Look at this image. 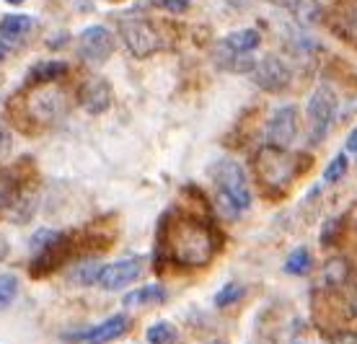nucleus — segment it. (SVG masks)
<instances>
[{
    "mask_svg": "<svg viewBox=\"0 0 357 344\" xmlns=\"http://www.w3.org/2000/svg\"><path fill=\"white\" fill-rule=\"evenodd\" d=\"M163 256L181 267H205L215 256L218 239L213 228L192 215H171L163 223Z\"/></svg>",
    "mask_w": 357,
    "mask_h": 344,
    "instance_id": "obj_1",
    "label": "nucleus"
},
{
    "mask_svg": "<svg viewBox=\"0 0 357 344\" xmlns=\"http://www.w3.org/2000/svg\"><path fill=\"white\" fill-rule=\"evenodd\" d=\"M254 171H257L261 184H264V189H285L298 174V166H295L293 156L287 153V148H280V145L269 142L267 148H261L257 153Z\"/></svg>",
    "mask_w": 357,
    "mask_h": 344,
    "instance_id": "obj_2",
    "label": "nucleus"
},
{
    "mask_svg": "<svg viewBox=\"0 0 357 344\" xmlns=\"http://www.w3.org/2000/svg\"><path fill=\"white\" fill-rule=\"evenodd\" d=\"M213 181L218 195L228 197L241 212L249 210L251 192H249V184H246V174H243V168L238 163H233V160H218L213 166Z\"/></svg>",
    "mask_w": 357,
    "mask_h": 344,
    "instance_id": "obj_3",
    "label": "nucleus"
},
{
    "mask_svg": "<svg viewBox=\"0 0 357 344\" xmlns=\"http://www.w3.org/2000/svg\"><path fill=\"white\" fill-rule=\"evenodd\" d=\"M122 39H125L127 50L140 60L163 50V36L145 18H125L122 21Z\"/></svg>",
    "mask_w": 357,
    "mask_h": 344,
    "instance_id": "obj_4",
    "label": "nucleus"
},
{
    "mask_svg": "<svg viewBox=\"0 0 357 344\" xmlns=\"http://www.w3.org/2000/svg\"><path fill=\"white\" fill-rule=\"evenodd\" d=\"M337 114V96L334 91L321 83L308 98V130H311V142H321L331 127V119Z\"/></svg>",
    "mask_w": 357,
    "mask_h": 344,
    "instance_id": "obj_5",
    "label": "nucleus"
},
{
    "mask_svg": "<svg viewBox=\"0 0 357 344\" xmlns=\"http://www.w3.org/2000/svg\"><path fill=\"white\" fill-rule=\"evenodd\" d=\"M26 112L31 119L52 122L65 114V94L54 83H39V89L26 98Z\"/></svg>",
    "mask_w": 357,
    "mask_h": 344,
    "instance_id": "obj_6",
    "label": "nucleus"
},
{
    "mask_svg": "<svg viewBox=\"0 0 357 344\" xmlns=\"http://www.w3.org/2000/svg\"><path fill=\"white\" fill-rule=\"evenodd\" d=\"M78 52L89 62H104L114 52V34L107 27H86L78 36Z\"/></svg>",
    "mask_w": 357,
    "mask_h": 344,
    "instance_id": "obj_7",
    "label": "nucleus"
},
{
    "mask_svg": "<svg viewBox=\"0 0 357 344\" xmlns=\"http://www.w3.org/2000/svg\"><path fill=\"white\" fill-rule=\"evenodd\" d=\"M140 274H143V262L140 259H119V262L101 267L96 285L109 292H114L127 287V285H132Z\"/></svg>",
    "mask_w": 357,
    "mask_h": 344,
    "instance_id": "obj_8",
    "label": "nucleus"
},
{
    "mask_svg": "<svg viewBox=\"0 0 357 344\" xmlns=\"http://www.w3.org/2000/svg\"><path fill=\"white\" fill-rule=\"evenodd\" d=\"M251 80L264 91H282L287 86V80H290V70L285 68V62L275 57V54H267V57H261L257 60L254 65V70L249 73Z\"/></svg>",
    "mask_w": 357,
    "mask_h": 344,
    "instance_id": "obj_9",
    "label": "nucleus"
},
{
    "mask_svg": "<svg viewBox=\"0 0 357 344\" xmlns=\"http://www.w3.org/2000/svg\"><path fill=\"white\" fill-rule=\"evenodd\" d=\"M269 140L272 145L287 148L298 135V109L295 106H280L269 119Z\"/></svg>",
    "mask_w": 357,
    "mask_h": 344,
    "instance_id": "obj_10",
    "label": "nucleus"
},
{
    "mask_svg": "<svg viewBox=\"0 0 357 344\" xmlns=\"http://www.w3.org/2000/svg\"><path fill=\"white\" fill-rule=\"evenodd\" d=\"M78 101L89 114H101L112 106V86L104 78H89L78 91Z\"/></svg>",
    "mask_w": 357,
    "mask_h": 344,
    "instance_id": "obj_11",
    "label": "nucleus"
},
{
    "mask_svg": "<svg viewBox=\"0 0 357 344\" xmlns=\"http://www.w3.org/2000/svg\"><path fill=\"white\" fill-rule=\"evenodd\" d=\"M127 327H130V318L127 316H112L107 318L104 324H98V327L89 329V331H83V334H78V339L86 344H107V342H114L116 336H122L127 331Z\"/></svg>",
    "mask_w": 357,
    "mask_h": 344,
    "instance_id": "obj_12",
    "label": "nucleus"
},
{
    "mask_svg": "<svg viewBox=\"0 0 357 344\" xmlns=\"http://www.w3.org/2000/svg\"><path fill=\"white\" fill-rule=\"evenodd\" d=\"M163 300H166V290H163L161 285H143L137 290L127 292L122 303L130 306V308H140V306H158Z\"/></svg>",
    "mask_w": 357,
    "mask_h": 344,
    "instance_id": "obj_13",
    "label": "nucleus"
},
{
    "mask_svg": "<svg viewBox=\"0 0 357 344\" xmlns=\"http://www.w3.org/2000/svg\"><path fill=\"white\" fill-rule=\"evenodd\" d=\"M293 16L301 27H313L319 24L324 16V8L319 0H295L293 3Z\"/></svg>",
    "mask_w": 357,
    "mask_h": 344,
    "instance_id": "obj_14",
    "label": "nucleus"
},
{
    "mask_svg": "<svg viewBox=\"0 0 357 344\" xmlns=\"http://www.w3.org/2000/svg\"><path fill=\"white\" fill-rule=\"evenodd\" d=\"M324 285L326 287H340V285H344L349 280V262L347 259H342V256H337V259H329L326 264H324Z\"/></svg>",
    "mask_w": 357,
    "mask_h": 344,
    "instance_id": "obj_15",
    "label": "nucleus"
},
{
    "mask_svg": "<svg viewBox=\"0 0 357 344\" xmlns=\"http://www.w3.org/2000/svg\"><path fill=\"white\" fill-rule=\"evenodd\" d=\"M31 27H34V18L29 13H8L0 21V34L16 39V36H24L26 31H31Z\"/></svg>",
    "mask_w": 357,
    "mask_h": 344,
    "instance_id": "obj_16",
    "label": "nucleus"
},
{
    "mask_svg": "<svg viewBox=\"0 0 357 344\" xmlns=\"http://www.w3.org/2000/svg\"><path fill=\"white\" fill-rule=\"evenodd\" d=\"M261 36L257 29H241V31H233V34L225 36V45L236 50V52H254L259 47Z\"/></svg>",
    "mask_w": 357,
    "mask_h": 344,
    "instance_id": "obj_17",
    "label": "nucleus"
},
{
    "mask_svg": "<svg viewBox=\"0 0 357 344\" xmlns=\"http://www.w3.org/2000/svg\"><path fill=\"white\" fill-rule=\"evenodd\" d=\"M68 73V65L60 60H47V62H39L34 70H31V80L34 83H54V80H60Z\"/></svg>",
    "mask_w": 357,
    "mask_h": 344,
    "instance_id": "obj_18",
    "label": "nucleus"
},
{
    "mask_svg": "<svg viewBox=\"0 0 357 344\" xmlns=\"http://www.w3.org/2000/svg\"><path fill=\"white\" fill-rule=\"evenodd\" d=\"M98 272H101V267L98 264H93V262H83V264H75L70 272H68V283L70 285H96Z\"/></svg>",
    "mask_w": 357,
    "mask_h": 344,
    "instance_id": "obj_19",
    "label": "nucleus"
},
{
    "mask_svg": "<svg viewBox=\"0 0 357 344\" xmlns=\"http://www.w3.org/2000/svg\"><path fill=\"white\" fill-rule=\"evenodd\" d=\"M63 241V236L57 233V230H52V228H39L31 236V241H29V248L34 251V254H42V251H47V248H52V246H57Z\"/></svg>",
    "mask_w": 357,
    "mask_h": 344,
    "instance_id": "obj_20",
    "label": "nucleus"
},
{
    "mask_svg": "<svg viewBox=\"0 0 357 344\" xmlns=\"http://www.w3.org/2000/svg\"><path fill=\"white\" fill-rule=\"evenodd\" d=\"M145 339L151 344H174L178 339V334L169 321H158V324H153V327L145 331Z\"/></svg>",
    "mask_w": 357,
    "mask_h": 344,
    "instance_id": "obj_21",
    "label": "nucleus"
},
{
    "mask_svg": "<svg viewBox=\"0 0 357 344\" xmlns=\"http://www.w3.org/2000/svg\"><path fill=\"white\" fill-rule=\"evenodd\" d=\"M285 272L287 274H295V277H301V274H308V272H311V254H308L305 248H295L293 254L287 256Z\"/></svg>",
    "mask_w": 357,
    "mask_h": 344,
    "instance_id": "obj_22",
    "label": "nucleus"
},
{
    "mask_svg": "<svg viewBox=\"0 0 357 344\" xmlns=\"http://www.w3.org/2000/svg\"><path fill=\"white\" fill-rule=\"evenodd\" d=\"M18 295V280L13 274H0V311H6Z\"/></svg>",
    "mask_w": 357,
    "mask_h": 344,
    "instance_id": "obj_23",
    "label": "nucleus"
},
{
    "mask_svg": "<svg viewBox=\"0 0 357 344\" xmlns=\"http://www.w3.org/2000/svg\"><path fill=\"white\" fill-rule=\"evenodd\" d=\"M243 292H246V287L238 283H231V285H225L223 290L215 295V306L218 308H225V306H233L236 300H241L243 298Z\"/></svg>",
    "mask_w": 357,
    "mask_h": 344,
    "instance_id": "obj_24",
    "label": "nucleus"
},
{
    "mask_svg": "<svg viewBox=\"0 0 357 344\" xmlns=\"http://www.w3.org/2000/svg\"><path fill=\"white\" fill-rule=\"evenodd\" d=\"M347 174V156H334V160H331L329 166H326V171H324V181H329V184H334V181H340L342 177Z\"/></svg>",
    "mask_w": 357,
    "mask_h": 344,
    "instance_id": "obj_25",
    "label": "nucleus"
},
{
    "mask_svg": "<svg viewBox=\"0 0 357 344\" xmlns=\"http://www.w3.org/2000/svg\"><path fill=\"white\" fill-rule=\"evenodd\" d=\"M155 8H163L169 13H184L189 8V0H151Z\"/></svg>",
    "mask_w": 357,
    "mask_h": 344,
    "instance_id": "obj_26",
    "label": "nucleus"
},
{
    "mask_svg": "<svg viewBox=\"0 0 357 344\" xmlns=\"http://www.w3.org/2000/svg\"><path fill=\"white\" fill-rule=\"evenodd\" d=\"M340 230H342V223L340 220H329V223H326V225H324V230H321L324 246H331V244L337 241V236H340Z\"/></svg>",
    "mask_w": 357,
    "mask_h": 344,
    "instance_id": "obj_27",
    "label": "nucleus"
},
{
    "mask_svg": "<svg viewBox=\"0 0 357 344\" xmlns=\"http://www.w3.org/2000/svg\"><path fill=\"white\" fill-rule=\"evenodd\" d=\"M10 195H13V179L0 171V207L10 202Z\"/></svg>",
    "mask_w": 357,
    "mask_h": 344,
    "instance_id": "obj_28",
    "label": "nucleus"
},
{
    "mask_svg": "<svg viewBox=\"0 0 357 344\" xmlns=\"http://www.w3.org/2000/svg\"><path fill=\"white\" fill-rule=\"evenodd\" d=\"M331 344H357L355 331H340V334L331 336Z\"/></svg>",
    "mask_w": 357,
    "mask_h": 344,
    "instance_id": "obj_29",
    "label": "nucleus"
},
{
    "mask_svg": "<svg viewBox=\"0 0 357 344\" xmlns=\"http://www.w3.org/2000/svg\"><path fill=\"white\" fill-rule=\"evenodd\" d=\"M10 153V135L6 127H0V158H6Z\"/></svg>",
    "mask_w": 357,
    "mask_h": 344,
    "instance_id": "obj_30",
    "label": "nucleus"
},
{
    "mask_svg": "<svg viewBox=\"0 0 357 344\" xmlns=\"http://www.w3.org/2000/svg\"><path fill=\"white\" fill-rule=\"evenodd\" d=\"M10 254V246H8V241H6V236H0V262L6 259V256Z\"/></svg>",
    "mask_w": 357,
    "mask_h": 344,
    "instance_id": "obj_31",
    "label": "nucleus"
},
{
    "mask_svg": "<svg viewBox=\"0 0 357 344\" xmlns=\"http://www.w3.org/2000/svg\"><path fill=\"white\" fill-rule=\"evenodd\" d=\"M347 150L349 153H357V130H352V135L347 137Z\"/></svg>",
    "mask_w": 357,
    "mask_h": 344,
    "instance_id": "obj_32",
    "label": "nucleus"
},
{
    "mask_svg": "<svg viewBox=\"0 0 357 344\" xmlns=\"http://www.w3.org/2000/svg\"><path fill=\"white\" fill-rule=\"evenodd\" d=\"M269 3H275V6H280V8H293L295 0H269Z\"/></svg>",
    "mask_w": 357,
    "mask_h": 344,
    "instance_id": "obj_33",
    "label": "nucleus"
},
{
    "mask_svg": "<svg viewBox=\"0 0 357 344\" xmlns=\"http://www.w3.org/2000/svg\"><path fill=\"white\" fill-rule=\"evenodd\" d=\"M6 54H8V47H6V42H0V62L6 60Z\"/></svg>",
    "mask_w": 357,
    "mask_h": 344,
    "instance_id": "obj_34",
    "label": "nucleus"
},
{
    "mask_svg": "<svg viewBox=\"0 0 357 344\" xmlns=\"http://www.w3.org/2000/svg\"><path fill=\"white\" fill-rule=\"evenodd\" d=\"M6 3H10V6H21L24 0H6Z\"/></svg>",
    "mask_w": 357,
    "mask_h": 344,
    "instance_id": "obj_35",
    "label": "nucleus"
},
{
    "mask_svg": "<svg viewBox=\"0 0 357 344\" xmlns=\"http://www.w3.org/2000/svg\"><path fill=\"white\" fill-rule=\"evenodd\" d=\"M352 308H355V313H357V292H355V298H352Z\"/></svg>",
    "mask_w": 357,
    "mask_h": 344,
    "instance_id": "obj_36",
    "label": "nucleus"
},
{
    "mask_svg": "<svg viewBox=\"0 0 357 344\" xmlns=\"http://www.w3.org/2000/svg\"><path fill=\"white\" fill-rule=\"evenodd\" d=\"M210 344H223V342H210Z\"/></svg>",
    "mask_w": 357,
    "mask_h": 344,
    "instance_id": "obj_37",
    "label": "nucleus"
}]
</instances>
